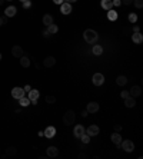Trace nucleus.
I'll list each match as a JSON object with an SVG mask.
<instances>
[{
    "label": "nucleus",
    "instance_id": "obj_1",
    "mask_svg": "<svg viewBox=\"0 0 143 159\" xmlns=\"http://www.w3.org/2000/svg\"><path fill=\"white\" fill-rule=\"evenodd\" d=\"M83 37H85V40H86L87 43L93 45V43H96V42H97L99 35H97V32H96V30H93V29H86V30H85V33H83Z\"/></svg>",
    "mask_w": 143,
    "mask_h": 159
},
{
    "label": "nucleus",
    "instance_id": "obj_2",
    "mask_svg": "<svg viewBox=\"0 0 143 159\" xmlns=\"http://www.w3.org/2000/svg\"><path fill=\"white\" fill-rule=\"evenodd\" d=\"M74 121H76V113H74L73 110H67V112L63 115V123L66 125V126L73 125Z\"/></svg>",
    "mask_w": 143,
    "mask_h": 159
},
{
    "label": "nucleus",
    "instance_id": "obj_3",
    "mask_svg": "<svg viewBox=\"0 0 143 159\" xmlns=\"http://www.w3.org/2000/svg\"><path fill=\"white\" fill-rule=\"evenodd\" d=\"M120 145H122V149L127 152V153H130V152H133L135 151V143L132 141H129V139H126V141H122L120 142Z\"/></svg>",
    "mask_w": 143,
    "mask_h": 159
},
{
    "label": "nucleus",
    "instance_id": "obj_4",
    "mask_svg": "<svg viewBox=\"0 0 143 159\" xmlns=\"http://www.w3.org/2000/svg\"><path fill=\"white\" fill-rule=\"evenodd\" d=\"M92 82H93L94 86H102L105 83V76L102 73H94L93 77H92Z\"/></svg>",
    "mask_w": 143,
    "mask_h": 159
},
{
    "label": "nucleus",
    "instance_id": "obj_5",
    "mask_svg": "<svg viewBox=\"0 0 143 159\" xmlns=\"http://www.w3.org/2000/svg\"><path fill=\"white\" fill-rule=\"evenodd\" d=\"M43 135H44V138H47V139L54 138V135H56V128H54V126H47V128L44 129Z\"/></svg>",
    "mask_w": 143,
    "mask_h": 159
},
{
    "label": "nucleus",
    "instance_id": "obj_6",
    "mask_svg": "<svg viewBox=\"0 0 143 159\" xmlns=\"http://www.w3.org/2000/svg\"><path fill=\"white\" fill-rule=\"evenodd\" d=\"M85 132H86V129H85V126H82V125H77V126H74V129H73V135H74V138H77V139H80V136H82Z\"/></svg>",
    "mask_w": 143,
    "mask_h": 159
},
{
    "label": "nucleus",
    "instance_id": "obj_7",
    "mask_svg": "<svg viewBox=\"0 0 143 159\" xmlns=\"http://www.w3.org/2000/svg\"><path fill=\"white\" fill-rule=\"evenodd\" d=\"M12 96L15 98V99H20V98H23L24 96V90L23 88H13L12 89Z\"/></svg>",
    "mask_w": 143,
    "mask_h": 159
},
{
    "label": "nucleus",
    "instance_id": "obj_8",
    "mask_svg": "<svg viewBox=\"0 0 143 159\" xmlns=\"http://www.w3.org/2000/svg\"><path fill=\"white\" fill-rule=\"evenodd\" d=\"M60 12H62L63 15H70L72 13V4L70 3H67V1H63V3L60 4Z\"/></svg>",
    "mask_w": 143,
    "mask_h": 159
},
{
    "label": "nucleus",
    "instance_id": "obj_9",
    "mask_svg": "<svg viewBox=\"0 0 143 159\" xmlns=\"http://www.w3.org/2000/svg\"><path fill=\"white\" fill-rule=\"evenodd\" d=\"M12 54L15 56V57H17L20 59L24 53H23V49H22V46H19V45H15L13 47H12Z\"/></svg>",
    "mask_w": 143,
    "mask_h": 159
},
{
    "label": "nucleus",
    "instance_id": "obj_10",
    "mask_svg": "<svg viewBox=\"0 0 143 159\" xmlns=\"http://www.w3.org/2000/svg\"><path fill=\"white\" fill-rule=\"evenodd\" d=\"M129 95L132 96V98H137V96H140L142 95V88L140 86H132L130 88V90H129Z\"/></svg>",
    "mask_w": 143,
    "mask_h": 159
},
{
    "label": "nucleus",
    "instance_id": "obj_11",
    "mask_svg": "<svg viewBox=\"0 0 143 159\" xmlns=\"http://www.w3.org/2000/svg\"><path fill=\"white\" fill-rule=\"evenodd\" d=\"M16 13H17V9H16L15 6H7V7L4 9L6 17H13V16H16Z\"/></svg>",
    "mask_w": 143,
    "mask_h": 159
},
{
    "label": "nucleus",
    "instance_id": "obj_12",
    "mask_svg": "<svg viewBox=\"0 0 143 159\" xmlns=\"http://www.w3.org/2000/svg\"><path fill=\"white\" fill-rule=\"evenodd\" d=\"M54 65H56V59H54L53 56H47V57L43 60V66H44V68H53Z\"/></svg>",
    "mask_w": 143,
    "mask_h": 159
},
{
    "label": "nucleus",
    "instance_id": "obj_13",
    "mask_svg": "<svg viewBox=\"0 0 143 159\" xmlns=\"http://www.w3.org/2000/svg\"><path fill=\"white\" fill-rule=\"evenodd\" d=\"M86 133H87L89 136H96V135L99 133V126H97V125H90L89 128L86 129Z\"/></svg>",
    "mask_w": 143,
    "mask_h": 159
},
{
    "label": "nucleus",
    "instance_id": "obj_14",
    "mask_svg": "<svg viewBox=\"0 0 143 159\" xmlns=\"http://www.w3.org/2000/svg\"><path fill=\"white\" fill-rule=\"evenodd\" d=\"M86 110H87L89 113H96V112L99 110V103H96V102H89L87 106H86Z\"/></svg>",
    "mask_w": 143,
    "mask_h": 159
},
{
    "label": "nucleus",
    "instance_id": "obj_15",
    "mask_svg": "<svg viewBox=\"0 0 143 159\" xmlns=\"http://www.w3.org/2000/svg\"><path fill=\"white\" fill-rule=\"evenodd\" d=\"M27 93H29V95H27V98L30 99V102H32V100H37V99H39V96H40V93H39V90H37V89H30Z\"/></svg>",
    "mask_w": 143,
    "mask_h": 159
},
{
    "label": "nucleus",
    "instance_id": "obj_16",
    "mask_svg": "<svg viewBox=\"0 0 143 159\" xmlns=\"http://www.w3.org/2000/svg\"><path fill=\"white\" fill-rule=\"evenodd\" d=\"M110 139H112V142H113L115 145H117V146L120 145V142L123 141L119 132H115V133H112V136H110Z\"/></svg>",
    "mask_w": 143,
    "mask_h": 159
},
{
    "label": "nucleus",
    "instance_id": "obj_17",
    "mask_svg": "<svg viewBox=\"0 0 143 159\" xmlns=\"http://www.w3.org/2000/svg\"><path fill=\"white\" fill-rule=\"evenodd\" d=\"M132 40H133V43H136V45H140L143 42V35L140 32H137V33H132Z\"/></svg>",
    "mask_w": 143,
    "mask_h": 159
},
{
    "label": "nucleus",
    "instance_id": "obj_18",
    "mask_svg": "<svg viewBox=\"0 0 143 159\" xmlns=\"http://www.w3.org/2000/svg\"><path fill=\"white\" fill-rule=\"evenodd\" d=\"M59 155V149L56 146H49L47 148V156L49 158H56Z\"/></svg>",
    "mask_w": 143,
    "mask_h": 159
},
{
    "label": "nucleus",
    "instance_id": "obj_19",
    "mask_svg": "<svg viewBox=\"0 0 143 159\" xmlns=\"http://www.w3.org/2000/svg\"><path fill=\"white\" fill-rule=\"evenodd\" d=\"M20 66L22 68H29L30 66V57H27V56H22L20 57Z\"/></svg>",
    "mask_w": 143,
    "mask_h": 159
},
{
    "label": "nucleus",
    "instance_id": "obj_20",
    "mask_svg": "<svg viewBox=\"0 0 143 159\" xmlns=\"http://www.w3.org/2000/svg\"><path fill=\"white\" fill-rule=\"evenodd\" d=\"M42 22H43V24L47 27V26H50L52 23H53V17H52V15H44L43 19H42Z\"/></svg>",
    "mask_w": 143,
    "mask_h": 159
},
{
    "label": "nucleus",
    "instance_id": "obj_21",
    "mask_svg": "<svg viewBox=\"0 0 143 159\" xmlns=\"http://www.w3.org/2000/svg\"><path fill=\"white\" fill-rule=\"evenodd\" d=\"M135 105H136L135 98L129 96V98H126V99H125V106H126V107H135Z\"/></svg>",
    "mask_w": 143,
    "mask_h": 159
},
{
    "label": "nucleus",
    "instance_id": "obj_22",
    "mask_svg": "<svg viewBox=\"0 0 143 159\" xmlns=\"http://www.w3.org/2000/svg\"><path fill=\"white\" fill-rule=\"evenodd\" d=\"M116 83H117L119 86H125L126 83H127V77H126V76H123V75L117 76V79H116Z\"/></svg>",
    "mask_w": 143,
    "mask_h": 159
},
{
    "label": "nucleus",
    "instance_id": "obj_23",
    "mask_svg": "<svg viewBox=\"0 0 143 159\" xmlns=\"http://www.w3.org/2000/svg\"><path fill=\"white\" fill-rule=\"evenodd\" d=\"M16 153H17V149H16L15 146H9V148L6 149V155H7V156H16Z\"/></svg>",
    "mask_w": 143,
    "mask_h": 159
},
{
    "label": "nucleus",
    "instance_id": "obj_24",
    "mask_svg": "<svg viewBox=\"0 0 143 159\" xmlns=\"http://www.w3.org/2000/svg\"><path fill=\"white\" fill-rule=\"evenodd\" d=\"M107 19H109V20H112V22H113V20H116V19H117V12H115L113 9L107 10Z\"/></svg>",
    "mask_w": 143,
    "mask_h": 159
},
{
    "label": "nucleus",
    "instance_id": "obj_25",
    "mask_svg": "<svg viewBox=\"0 0 143 159\" xmlns=\"http://www.w3.org/2000/svg\"><path fill=\"white\" fill-rule=\"evenodd\" d=\"M47 32H49L50 35H56V33L59 32V27H57V24L52 23L50 26H47Z\"/></svg>",
    "mask_w": 143,
    "mask_h": 159
},
{
    "label": "nucleus",
    "instance_id": "obj_26",
    "mask_svg": "<svg viewBox=\"0 0 143 159\" xmlns=\"http://www.w3.org/2000/svg\"><path fill=\"white\" fill-rule=\"evenodd\" d=\"M102 7H103L105 10H110V9L113 7L112 0H102Z\"/></svg>",
    "mask_w": 143,
    "mask_h": 159
},
{
    "label": "nucleus",
    "instance_id": "obj_27",
    "mask_svg": "<svg viewBox=\"0 0 143 159\" xmlns=\"http://www.w3.org/2000/svg\"><path fill=\"white\" fill-rule=\"evenodd\" d=\"M19 103H20V106L26 107V106L30 105V99H29V98H24V96H23V98H20V99H19Z\"/></svg>",
    "mask_w": 143,
    "mask_h": 159
},
{
    "label": "nucleus",
    "instance_id": "obj_28",
    "mask_svg": "<svg viewBox=\"0 0 143 159\" xmlns=\"http://www.w3.org/2000/svg\"><path fill=\"white\" fill-rule=\"evenodd\" d=\"M103 53V47L100 46V45H96V46H93V54H96V56H100Z\"/></svg>",
    "mask_w": 143,
    "mask_h": 159
},
{
    "label": "nucleus",
    "instance_id": "obj_29",
    "mask_svg": "<svg viewBox=\"0 0 143 159\" xmlns=\"http://www.w3.org/2000/svg\"><path fill=\"white\" fill-rule=\"evenodd\" d=\"M46 103H49V105H53V103H56V98H54V96H52V95H47V96H46Z\"/></svg>",
    "mask_w": 143,
    "mask_h": 159
},
{
    "label": "nucleus",
    "instance_id": "obj_30",
    "mask_svg": "<svg viewBox=\"0 0 143 159\" xmlns=\"http://www.w3.org/2000/svg\"><path fill=\"white\" fill-rule=\"evenodd\" d=\"M129 22H130V23H136V22H137V15H136V13H130V15H129Z\"/></svg>",
    "mask_w": 143,
    "mask_h": 159
},
{
    "label": "nucleus",
    "instance_id": "obj_31",
    "mask_svg": "<svg viewBox=\"0 0 143 159\" xmlns=\"http://www.w3.org/2000/svg\"><path fill=\"white\" fill-rule=\"evenodd\" d=\"M80 139H82V142H83V143H89V141H90V136H89V135H87V133H86V132H85V133H83V135L80 136Z\"/></svg>",
    "mask_w": 143,
    "mask_h": 159
},
{
    "label": "nucleus",
    "instance_id": "obj_32",
    "mask_svg": "<svg viewBox=\"0 0 143 159\" xmlns=\"http://www.w3.org/2000/svg\"><path fill=\"white\" fill-rule=\"evenodd\" d=\"M133 4H135L137 9H142L143 7V0H133Z\"/></svg>",
    "mask_w": 143,
    "mask_h": 159
},
{
    "label": "nucleus",
    "instance_id": "obj_33",
    "mask_svg": "<svg viewBox=\"0 0 143 159\" xmlns=\"http://www.w3.org/2000/svg\"><path fill=\"white\" fill-rule=\"evenodd\" d=\"M120 96H122L123 99H126V98H129V96H130V95H129V90H123V92L120 93Z\"/></svg>",
    "mask_w": 143,
    "mask_h": 159
},
{
    "label": "nucleus",
    "instance_id": "obj_34",
    "mask_svg": "<svg viewBox=\"0 0 143 159\" xmlns=\"http://www.w3.org/2000/svg\"><path fill=\"white\" fill-rule=\"evenodd\" d=\"M30 6H32V3H30L29 0H26V1H23V7H24V9H29Z\"/></svg>",
    "mask_w": 143,
    "mask_h": 159
},
{
    "label": "nucleus",
    "instance_id": "obj_35",
    "mask_svg": "<svg viewBox=\"0 0 143 159\" xmlns=\"http://www.w3.org/2000/svg\"><path fill=\"white\" fill-rule=\"evenodd\" d=\"M112 4L113 6H120L122 4V0H112Z\"/></svg>",
    "mask_w": 143,
    "mask_h": 159
},
{
    "label": "nucleus",
    "instance_id": "obj_36",
    "mask_svg": "<svg viewBox=\"0 0 143 159\" xmlns=\"http://www.w3.org/2000/svg\"><path fill=\"white\" fill-rule=\"evenodd\" d=\"M113 129H115V132H120V130H122V126H120V125H115Z\"/></svg>",
    "mask_w": 143,
    "mask_h": 159
},
{
    "label": "nucleus",
    "instance_id": "obj_37",
    "mask_svg": "<svg viewBox=\"0 0 143 159\" xmlns=\"http://www.w3.org/2000/svg\"><path fill=\"white\" fill-rule=\"evenodd\" d=\"M123 4L125 6H130V4H133V0H123Z\"/></svg>",
    "mask_w": 143,
    "mask_h": 159
},
{
    "label": "nucleus",
    "instance_id": "obj_38",
    "mask_svg": "<svg viewBox=\"0 0 143 159\" xmlns=\"http://www.w3.org/2000/svg\"><path fill=\"white\" fill-rule=\"evenodd\" d=\"M132 32H133V33H137V32H140V27H139V26H133Z\"/></svg>",
    "mask_w": 143,
    "mask_h": 159
},
{
    "label": "nucleus",
    "instance_id": "obj_39",
    "mask_svg": "<svg viewBox=\"0 0 143 159\" xmlns=\"http://www.w3.org/2000/svg\"><path fill=\"white\" fill-rule=\"evenodd\" d=\"M42 35H43V37H46V39H47V37H50V33H49L47 30H43V33H42Z\"/></svg>",
    "mask_w": 143,
    "mask_h": 159
},
{
    "label": "nucleus",
    "instance_id": "obj_40",
    "mask_svg": "<svg viewBox=\"0 0 143 159\" xmlns=\"http://www.w3.org/2000/svg\"><path fill=\"white\" fill-rule=\"evenodd\" d=\"M80 115H82V118H86V116L89 115V112H87V110H83V112H82Z\"/></svg>",
    "mask_w": 143,
    "mask_h": 159
},
{
    "label": "nucleus",
    "instance_id": "obj_41",
    "mask_svg": "<svg viewBox=\"0 0 143 159\" xmlns=\"http://www.w3.org/2000/svg\"><path fill=\"white\" fill-rule=\"evenodd\" d=\"M6 23V17H0V26H3Z\"/></svg>",
    "mask_w": 143,
    "mask_h": 159
},
{
    "label": "nucleus",
    "instance_id": "obj_42",
    "mask_svg": "<svg viewBox=\"0 0 143 159\" xmlns=\"http://www.w3.org/2000/svg\"><path fill=\"white\" fill-rule=\"evenodd\" d=\"M30 86H29V85H26V86H24V88H23V90H24V92H29V90H30Z\"/></svg>",
    "mask_w": 143,
    "mask_h": 159
},
{
    "label": "nucleus",
    "instance_id": "obj_43",
    "mask_svg": "<svg viewBox=\"0 0 143 159\" xmlns=\"http://www.w3.org/2000/svg\"><path fill=\"white\" fill-rule=\"evenodd\" d=\"M54 1V4H62L63 3V0H53Z\"/></svg>",
    "mask_w": 143,
    "mask_h": 159
},
{
    "label": "nucleus",
    "instance_id": "obj_44",
    "mask_svg": "<svg viewBox=\"0 0 143 159\" xmlns=\"http://www.w3.org/2000/svg\"><path fill=\"white\" fill-rule=\"evenodd\" d=\"M129 32H130V29H129V27H125V33H126V35H127Z\"/></svg>",
    "mask_w": 143,
    "mask_h": 159
},
{
    "label": "nucleus",
    "instance_id": "obj_45",
    "mask_svg": "<svg viewBox=\"0 0 143 159\" xmlns=\"http://www.w3.org/2000/svg\"><path fill=\"white\" fill-rule=\"evenodd\" d=\"M66 1H67V3H70V4H72V3H74V1H77V0H66Z\"/></svg>",
    "mask_w": 143,
    "mask_h": 159
},
{
    "label": "nucleus",
    "instance_id": "obj_46",
    "mask_svg": "<svg viewBox=\"0 0 143 159\" xmlns=\"http://www.w3.org/2000/svg\"><path fill=\"white\" fill-rule=\"evenodd\" d=\"M4 3V0H0V4H3Z\"/></svg>",
    "mask_w": 143,
    "mask_h": 159
},
{
    "label": "nucleus",
    "instance_id": "obj_47",
    "mask_svg": "<svg viewBox=\"0 0 143 159\" xmlns=\"http://www.w3.org/2000/svg\"><path fill=\"white\" fill-rule=\"evenodd\" d=\"M4 1H13V0H4Z\"/></svg>",
    "mask_w": 143,
    "mask_h": 159
},
{
    "label": "nucleus",
    "instance_id": "obj_48",
    "mask_svg": "<svg viewBox=\"0 0 143 159\" xmlns=\"http://www.w3.org/2000/svg\"><path fill=\"white\" fill-rule=\"evenodd\" d=\"M0 60H1V53H0Z\"/></svg>",
    "mask_w": 143,
    "mask_h": 159
},
{
    "label": "nucleus",
    "instance_id": "obj_49",
    "mask_svg": "<svg viewBox=\"0 0 143 159\" xmlns=\"http://www.w3.org/2000/svg\"><path fill=\"white\" fill-rule=\"evenodd\" d=\"M20 1H22V3H23V1H26V0H20Z\"/></svg>",
    "mask_w": 143,
    "mask_h": 159
}]
</instances>
